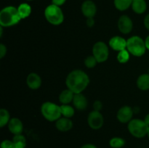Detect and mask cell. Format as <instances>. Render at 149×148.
Returning <instances> with one entry per match:
<instances>
[{
  "label": "cell",
  "instance_id": "obj_1",
  "mask_svg": "<svg viewBox=\"0 0 149 148\" xmlns=\"http://www.w3.org/2000/svg\"><path fill=\"white\" fill-rule=\"evenodd\" d=\"M90 84V78L84 71L74 70L68 74L65 79L67 89L74 94L81 93Z\"/></svg>",
  "mask_w": 149,
  "mask_h": 148
},
{
  "label": "cell",
  "instance_id": "obj_2",
  "mask_svg": "<svg viewBox=\"0 0 149 148\" xmlns=\"http://www.w3.org/2000/svg\"><path fill=\"white\" fill-rule=\"evenodd\" d=\"M17 8L8 6L0 12V25L2 27H10L17 24L21 20Z\"/></svg>",
  "mask_w": 149,
  "mask_h": 148
},
{
  "label": "cell",
  "instance_id": "obj_3",
  "mask_svg": "<svg viewBox=\"0 0 149 148\" xmlns=\"http://www.w3.org/2000/svg\"><path fill=\"white\" fill-rule=\"evenodd\" d=\"M127 49L131 55L141 57L146 50L145 41L138 36H133L127 40Z\"/></svg>",
  "mask_w": 149,
  "mask_h": 148
},
{
  "label": "cell",
  "instance_id": "obj_4",
  "mask_svg": "<svg viewBox=\"0 0 149 148\" xmlns=\"http://www.w3.org/2000/svg\"><path fill=\"white\" fill-rule=\"evenodd\" d=\"M41 113L48 121H56L61 118V106L52 102H45L41 106Z\"/></svg>",
  "mask_w": 149,
  "mask_h": 148
},
{
  "label": "cell",
  "instance_id": "obj_5",
  "mask_svg": "<svg viewBox=\"0 0 149 148\" xmlns=\"http://www.w3.org/2000/svg\"><path fill=\"white\" fill-rule=\"evenodd\" d=\"M45 17L48 23L53 26H59L64 20V14L61 7L52 4L45 8Z\"/></svg>",
  "mask_w": 149,
  "mask_h": 148
},
{
  "label": "cell",
  "instance_id": "obj_6",
  "mask_svg": "<svg viewBox=\"0 0 149 148\" xmlns=\"http://www.w3.org/2000/svg\"><path fill=\"white\" fill-rule=\"evenodd\" d=\"M127 129L130 133L136 138H143L148 134L149 126L144 120L135 118L128 123Z\"/></svg>",
  "mask_w": 149,
  "mask_h": 148
},
{
  "label": "cell",
  "instance_id": "obj_7",
  "mask_svg": "<svg viewBox=\"0 0 149 148\" xmlns=\"http://www.w3.org/2000/svg\"><path fill=\"white\" fill-rule=\"evenodd\" d=\"M93 55L99 63L107 60L109 56V49L106 44L103 41L96 42L93 45Z\"/></svg>",
  "mask_w": 149,
  "mask_h": 148
},
{
  "label": "cell",
  "instance_id": "obj_8",
  "mask_svg": "<svg viewBox=\"0 0 149 148\" xmlns=\"http://www.w3.org/2000/svg\"><path fill=\"white\" fill-rule=\"evenodd\" d=\"M87 123L91 129L97 130L103 126L104 118L100 111L93 110L89 114L87 117Z\"/></svg>",
  "mask_w": 149,
  "mask_h": 148
},
{
  "label": "cell",
  "instance_id": "obj_9",
  "mask_svg": "<svg viewBox=\"0 0 149 148\" xmlns=\"http://www.w3.org/2000/svg\"><path fill=\"white\" fill-rule=\"evenodd\" d=\"M118 28L121 33L128 34L133 28V23L130 17L127 15H122L118 20Z\"/></svg>",
  "mask_w": 149,
  "mask_h": 148
},
{
  "label": "cell",
  "instance_id": "obj_10",
  "mask_svg": "<svg viewBox=\"0 0 149 148\" xmlns=\"http://www.w3.org/2000/svg\"><path fill=\"white\" fill-rule=\"evenodd\" d=\"M133 113L134 110L131 107L127 105L123 106V107H122L118 110L116 117H117L118 120L120 123H129L132 120V116H133Z\"/></svg>",
  "mask_w": 149,
  "mask_h": 148
},
{
  "label": "cell",
  "instance_id": "obj_11",
  "mask_svg": "<svg viewBox=\"0 0 149 148\" xmlns=\"http://www.w3.org/2000/svg\"><path fill=\"white\" fill-rule=\"evenodd\" d=\"M81 12L87 18L94 17L97 12L95 4L91 0H86L81 4Z\"/></svg>",
  "mask_w": 149,
  "mask_h": 148
},
{
  "label": "cell",
  "instance_id": "obj_12",
  "mask_svg": "<svg viewBox=\"0 0 149 148\" xmlns=\"http://www.w3.org/2000/svg\"><path fill=\"white\" fill-rule=\"evenodd\" d=\"M109 44L112 49L117 52H120L127 49V40L119 36L112 37L109 40Z\"/></svg>",
  "mask_w": 149,
  "mask_h": 148
},
{
  "label": "cell",
  "instance_id": "obj_13",
  "mask_svg": "<svg viewBox=\"0 0 149 148\" xmlns=\"http://www.w3.org/2000/svg\"><path fill=\"white\" fill-rule=\"evenodd\" d=\"M8 129L14 135L21 134L23 131V124L17 118H13L8 123Z\"/></svg>",
  "mask_w": 149,
  "mask_h": 148
},
{
  "label": "cell",
  "instance_id": "obj_14",
  "mask_svg": "<svg viewBox=\"0 0 149 148\" xmlns=\"http://www.w3.org/2000/svg\"><path fill=\"white\" fill-rule=\"evenodd\" d=\"M26 84L31 89H38L42 85V78L36 73H31L26 78Z\"/></svg>",
  "mask_w": 149,
  "mask_h": 148
},
{
  "label": "cell",
  "instance_id": "obj_15",
  "mask_svg": "<svg viewBox=\"0 0 149 148\" xmlns=\"http://www.w3.org/2000/svg\"><path fill=\"white\" fill-rule=\"evenodd\" d=\"M55 126L58 131L62 132H66L73 128V122L68 118H60L55 121Z\"/></svg>",
  "mask_w": 149,
  "mask_h": 148
},
{
  "label": "cell",
  "instance_id": "obj_16",
  "mask_svg": "<svg viewBox=\"0 0 149 148\" xmlns=\"http://www.w3.org/2000/svg\"><path fill=\"white\" fill-rule=\"evenodd\" d=\"M73 104L78 110H84L87 107V100L81 93L75 94L73 100Z\"/></svg>",
  "mask_w": 149,
  "mask_h": 148
},
{
  "label": "cell",
  "instance_id": "obj_17",
  "mask_svg": "<svg viewBox=\"0 0 149 148\" xmlns=\"http://www.w3.org/2000/svg\"><path fill=\"white\" fill-rule=\"evenodd\" d=\"M131 7L136 14H143L147 9L146 1L145 0H133Z\"/></svg>",
  "mask_w": 149,
  "mask_h": 148
},
{
  "label": "cell",
  "instance_id": "obj_18",
  "mask_svg": "<svg viewBox=\"0 0 149 148\" xmlns=\"http://www.w3.org/2000/svg\"><path fill=\"white\" fill-rule=\"evenodd\" d=\"M137 86L142 91L149 89V74L143 73L137 79Z\"/></svg>",
  "mask_w": 149,
  "mask_h": 148
},
{
  "label": "cell",
  "instance_id": "obj_19",
  "mask_svg": "<svg viewBox=\"0 0 149 148\" xmlns=\"http://www.w3.org/2000/svg\"><path fill=\"white\" fill-rule=\"evenodd\" d=\"M74 93L68 89L62 91L59 95V100L62 104H68L71 102H73L74 97Z\"/></svg>",
  "mask_w": 149,
  "mask_h": 148
},
{
  "label": "cell",
  "instance_id": "obj_20",
  "mask_svg": "<svg viewBox=\"0 0 149 148\" xmlns=\"http://www.w3.org/2000/svg\"><path fill=\"white\" fill-rule=\"evenodd\" d=\"M18 13L21 19H26L29 17L31 13V7L27 3H22L17 7Z\"/></svg>",
  "mask_w": 149,
  "mask_h": 148
},
{
  "label": "cell",
  "instance_id": "obj_21",
  "mask_svg": "<svg viewBox=\"0 0 149 148\" xmlns=\"http://www.w3.org/2000/svg\"><path fill=\"white\" fill-rule=\"evenodd\" d=\"M133 0H113L115 7L119 11H125L132 4Z\"/></svg>",
  "mask_w": 149,
  "mask_h": 148
},
{
  "label": "cell",
  "instance_id": "obj_22",
  "mask_svg": "<svg viewBox=\"0 0 149 148\" xmlns=\"http://www.w3.org/2000/svg\"><path fill=\"white\" fill-rule=\"evenodd\" d=\"M61 115H63V117L68 118H71L73 117L75 113V109L72 107V106L69 105V104H61Z\"/></svg>",
  "mask_w": 149,
  "mask_h": 148
},
{
  "label": "cell",
  "instance_id": "obj_23",
  "mask_svg": "<svg viewBox=\"0 0 149 148\" xmlns=\"http://www.w3.org/2000/svg\"><path fill=\"white\" fill-rule=\"evenodd\" d=\"M13 142L15 144V148H26V139L23 135L17 134L15 135L13 139Z\"/></svg>",
  "mask_w": 149,
  "mask_h": 148
},
{
  "label": "cell",
  "instance_id": "obj_24",
  "mask_svg": "<svg viewBox=\"0 0 149 148\" xmlns=\"http://www.w3.org/2000/svg\"><path fill=\"white\" fill-rule=\"evenodd\" d=\"M10 119V115L8 110L1 108L0 110V127L3 128L4 126L8 124Z\"/></svg>",
  "mask_w": 149,
  "mask_h": 148
},
{
  "label": "cell",
  "instance_id": "obj_25",
  "mask_svg": "<svg viewBox=\"0 0 149 148\" xmlns=\"http://www.w3.org/2000/svg\"><path fill=\"white\" fill-rule=\"evenodd\" d=\"M109 145L112 148H121L125 146V140L121 137H113L109 141Z\"/></svg>",
  "mask_w": 149,
  "mask_h": 148
},
{
  "label": "cell",
  "instance_id": "obj_26",
  "mask_svg": "<svg viewBox=\"0 0 149 148\" xmlns=\"http://www.w3.org/2000/svg\"><path fill=\"white\" fill-rule=\"evenodd\" d=\"M130 52L127 49H124L118 52L117 55V60L120 63H126L130 59Z\"/></svg>",
  "mask_w": 149,
  "mask_h": 148
},
{
  "label": "cell",
  "instance_id": "obj_27",
  "mask_svg": "<svg viewBox=\"0 0 149 148\" xmlns=\"http://www.w3.org/2000/svg\"><path fill=\"white\" fill-rule=\"evenodd\" d=\"M97 63L96 58L93 55L87 57L84 59V65L87 68H93Z\"/></svg>",
  "mask_w": 149,
  "mask_h": 148
},
{
  "label": "cell",
  "instance_id": "obj_28",
  "mask_svg": "<svg viewBox=\"0 0 149 148\" xmlns=\"http://www.w3.org/2000/svg\"><path fill=\"white\" fill-rule=\"evenodd\" d=\"M1 148H15V144L14 142H13V141L5 139V140L1 142Z\"/></svg>",
  "mask_w": 149,
  "mask_h": 148
},
{
  "label": "cell",
  "instance_id": "obj_29",
  "mask_svg": "<svg viewBox=\"0 0 149 148\" xmlns=\"http://www.w3.org/2000/svg\"><path fill=\"white\" fill-rule=\"evenodd\" d=\"M93 108H94V110H96V111H100L103 108V104L99 100H96L93 104Z\"/></svg>",
  "mask_w": 149,
  "mask_h": 148
},
{
  "label": "cell",
  "instance_id": "obj_30",
  "mask_svg": "<svg viewBox=\"0 0 149 148\" xmlns=\"http://www.w3.org/2000/svg\"><path fill=\"white\" fill-rule=\"evenodd\" d=\"M7 54V47L4 44H0V58L2 59Z\"/></svg>",
  "mask_w": 149,
  "mask_h": 148
},
{
  "label": "cell",
  "instance_id": "obj_31",
  "mask_svg": "<svg viewBox=\"0 0 149 148\" xmlns=\"http://www.w3.org/2000/svg\"><path fill=\"white\" fill-rule=\"evenodd\" d=\"M65 1H66V0H52V4H55L58 7H61L63 4H65Z\"/></svg>",
  "mask_w": 149,
  "mask_h": 148
},
{
  "label": "cell",
  "instance_id": "obj_32",
  "mask_svg": "<svg viewBox=\"0 0 149 148\" xmlns=\"http://www.w3.org/2000/svg\"><path fill=\"white\" fill-rule=\"evenodd\" d=\"M86 22H87V23H87V26L90 28L93 27L95 24V20H94V19H93V17H90V18H87V21Z\"/></svg>",
  "mask_w": 149,
  "mask_h": 148
},
{
  "label": "cell",
  "instance_id": "obj_33",
  "mask_svg": "<svg viewBox=\"0 0 149 148\" xmlns=\"http://www.w3.org/2000/svg\"><path fill=\"white\" fill-rule=\"evenodd\" d=\"M143 23L146 28L148 30H149V14L147 15L145 17V18H144Z\"/></svg>",
  "mask_w": 149,
  "mask_h": 148
},
{
  "label": "cell",
  "instance_id": "obj_34",
  "mask_svg": "<svg viewBox=\"0 0 149 148\" xmlns=\"http://www.w3.org/2000/svg\"><path fill=\"white\" fill-rule=\"evenodd\" d=\"M81 148H97L95 145H93V144H86L83 146L81 147Z\"/></svg>",
  "mask_w": 149,
  "mask_h": 148
},
{
  "label": "cell",
  "instance_id": "obj_35",
  "mask_svg": "<svg viewBox=\"0 0 149 148\" xmlns=\"http://www.w3.org/2000/svg\"><path fill=\"white\" fill-rule=\"evenodd\" d=\"M145 43H146V49L149 50V35L146 37L145 40Z\"/></svg>",
  "mask_w": 149,
  "mask_h": 148
},
{
  "label": "cell",
  "instance_id": "obj_36",
  "mask_svg": "<svg viewBox=\"0 0 149 148\" xmlns=\"http://www.w3.org/2000/svg\"><path fill=\"white\" fill-rule=\"evenodd\" d=\"M144 121H145L146 123V124L149 126V113L148 115H146V116L145 117V118H144Z\"/></svg>",
  "mask_w": 149,
  "mask_h": 148
},
{
  "label": "cell",
  "instance_id": "obj_37",
  "mask_svg": "<svg viewBox=\"0 0 149 148\" xmlns=\"http://www.w3.org/2000/svg\"><path fill=\"white\" fill-rule=\"evenodd\" d=\"M147 135H148V138H149V129H148V134H147Z\"/></svg>",
  "mask_w": 149,
  "mask_h": 148
},
{
  "label": "cell",
  "instance_id": "obj_38",
  "mask_svg": "<svg viewBox=\"0 0 149 148\" xmlns=\"http://www.w3.org/2000/svg\"><path fill=\"white\" fill-rule=\"evenodd\" d=\"M27 1H33V0H27Z\"/></svg>",
  "mask_w": 149,
  "mask_h": 148
},
{
  "label": "cell",
  "instance_id": "obj_39",
  "mask_svg": "<svg viewBox=\"0 0 149 148\" xmlns=\"http://www.w3.org/2000/svg\"><path fill=\"white\" fill-rule=\"evenodd\" d=\"M148 74H149V68H148Z\"/></svg>",
  "mask_w": 149,
  "mask_h": 148
}]
</instances>
